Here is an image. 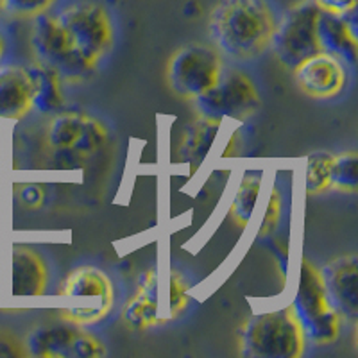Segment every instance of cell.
Returning <instances> with one entry per match:
<instances>
[{
  "mask_svg": "<svg viewBox=\"0 0 358 358\" xmlns=\"http://www.w3.org/2000/svg\"><path fill=\"white\" fill-rule=\"evenodd\" d=\"M278 20L268 0H220L210 13L208 33L222 57L249 63L271 47Z\"/></svg>",
  "mask_w": 358,
  "mask_h": 358,
  "instance_id": "obj_1",
  "label": "cell"
},
{
  "mask_svg": "<svg viewBox=\"0 0 358 358\" xmlns=\"http://www.w3.org/2000/svg\"><path fill=\"white\" fill-rule=\"evenodd\" d=\"M190 283L172 267H151L140 274L136 290L122 308V321L136 331L178 321L190 306Z\"/></svg>",
  "mask_w": 358,
  "mask_h": 358,
  "instance_id": "obj_2",
  "label": "cell"
},
{
  "mask_svg": "<svg viewBox=\"0 0 358 358\" xmlns=\"http://www.w3.org/2000/svg\"><path fill=\"white\" fill-rule=\"evenodd\" d=\"M110 131L97 117L83 111H57L45 129V151L59 169L78 167L108 143Z\"/></svg>",
  "mask_w": 358,
  "mask_h": 358,
  "instance_id": "obj_3",
  "label": "cell"
},
{
  "mask_svg": "<svg viewBox=\"0 0 358 358\" xmlns=\"http://www.w3.org/2000/svg\"><path fill=\"white\" fill-rule=\"evenodd\" d=\"M306 344L292 305L252 315L238 334V353L245 358H299Z\"/></svg>",
  "mask_w": 358,
  "mask_h": 358,
  "instance_id": "obj_4",
  "label": "cell"
},
{
  "mask_svg": "<svg viewBox=\"0 0 358 358\" xmlns=\"http://www.w3.org/2000/svg\"><path fill=\"white\" fill-rule=\"evenodd\" d=\"M70 45L92 73L99 70L115 45V24L110 11L99 2L83 0L56 13Z\"/></svg>",
  "mask_w": 358,
  "mask_h": 358,
  "instance_id": "obj_5",
  "label": "cell"
},
{
  "mask_svg": "<svg viewBox=\"0 0 358 358\" xmlns=\"http://www.w3.org/2000/svg\"><path fill=\"white\" fill-rule=\"evenodd\" d=\"M292 306L306 342L315 346H330L337 341L342 330V315L331 303L322 271L308 258L301 264L296 303Z\"/></svg>",
  "mask_w": 358,
  "mask_h": 358,
  "instance_id": "obj_6",
  "label": "cell"
},
{
  "mask_svg": "<svg viewBox=\"0 0 358 358\" xmlns=\"http://www.w3.org/2000/svg\"><path fill=\"white\" fill-rule=\"evenodd\" d=\"M224 70L222 54L212 43H187L167 63V85L176 97L196 101L208 92Z\"/></svg>",
  "mask_w": 358,
  "mask_h": 358,
  "instance_id": "obj_7",
  "label": "cell"
},
{
  "mask_svg": "<svg viewBox=\"0 0 358 358\" xmlns=\"http://www.w3.org/2000/svg\"><path fill=\"white\" fill-rule=\"evenodd\" d=\"M319 13L321 9L313 0H303L278 20L268 49H273L276 62L283 69L294 70L315 54L324 52L317 34Z\"/></svg>",
  "mask_w": 358,
  "mask_h": 358,
  "instance_id": "obj_8",
  "label": "cell"
},
{
  "mask_svg": "<svg viewBox=\"0 0 358 358\" xmlns=\"http://www.w3.org/2000/svg\"><path fill=\"white\" fill-rule=\"evenodd\" d=\"M194 102L201 117L248 120L260 110L262 97L257 83L244 70L224 66L219 81Z\"/></svg>",
  "mask_w": 358,
  "mask_h": 358,
  "instance_id": "obj_9",
  "label": "cell"
},
{
  "mask_svg": "<svg viewBox=\"0 0 358 358\" xmlns=\"http://www.w3.org/2000/svg\"><path fill=\"white\" fill-rule=\"evenodd\" d=\"M31 47L36 62L52 69L65 85H79L94 76L70 45L66 31L57 20L56 13H41L34 18Z\"/></svg>",
  "mask_w": 358,
  "mask_h": 358,
  "instance_id": "obj_10",
  "label": "cell"
},
{
  "mask_svg": "<svg viewBox=\"0 0 358 358\" xmlns=\"http://www.w3.org/2000/svg\"><path fill=\"white\" fill-rule=\"evenodd\" d=\"M24 344L29 357L36 358H99L108 353L99 335L73 322L38 328Z\"/></svg>",
  "mask_w": 358,
  "mask_h": 358,
  "instance_id": "obj_11",
  "label": "cell"
},
{
  "mask_svg": "<svg viewBox=\"0 0 358 358\" xmlns=\"http://www.w3.org/2000/svg\"><path fill=\"white\" fill-rule=\"evenodd\" d=\"M49 289V267L36 249L15 244L0 249V294L41 296Z\"/></svg>",
  "mask_w": 358,
  "mask_h": 358,
  "instance_id": "obj_12",
  "label": "cell"
},
{
  "mask_svg": "<svg viewBox=\"0 0 358 358\" xmlns=\"http://www.w3.org/2000/svg\"><path fill=\"white\" fill-rule=\"evenodd\" d=\"M292 72L297 88L315 101L338 97L348 85L346 65L328 52L315 54L297 65Z\"/></svg>",
  "mask_w": 358,
  "mask_h": 358,
  "instance_id": "obj_13",
  "label": "cell"
},
{
  "mask_svg": "<svg viewBox=\"0 0 358 358\" xmlns=\"http://www.w3.org/2000/svg\"><path fill=\"white\" fill-rule=\"evenodd\" d=\"M326 289L342 319L355 322L358 317V260L344 255L322 268Z\"/></svg>",
  "mask_w": 358,
  "mask_h": 358,
  "instance_id": "obj_14",
  "label": "cell"
},
{
  "mask_svg": "<svg viewBox=\"0 0 358 358\" xmlns=\"http://www.w3.org/2000/svg\"><path fill=\"white\" fill-rule=\"evenodd\" d=\"M57 294L63 297L90 299V303L110 315L115 303V285L104 271L94 265H81L66 274Z\"/></svg>",
  "mask_w": 358,
  "mask_h": 358,
  "instance_id": "obj_15",
  "label": "cell"
},
{
  "mask_svg": "<svg viewBox=\"0 0 358 358\" xmlns=\"http://www.w3.org/2000/svg\"><path fill=\"white\" fill-rule=\"evenodd\" d=\"M317 34L324 52L338 57L344 65H355L358 56V34L355 11L348 15L319 13Z\"/></svg>",
  "mask_w": 358,
  "mask_h": 358,
  "instance_id": "obj_16",
  "label": "cell"
},
{
  "mask_svg": "<svg viewBox=\"0 0 358 358\" xmlns=\"http://www.w3.org/2000/svg\"><path fill=\"white\" fill-rule=\"evenodd\" d=\"M33 111V83L27 66H0V120H20Z\"/></svg>",
  "mask_w": 358,
  "mask_h": 358,
  "instance_id": "obj_17",
  "label": "cell"
},
{
  "mask_svg": "<svg viewBox=\"0 0 358 358\" xmlns=\"http://www.w3.org/2000/svg\"><path fill=\"white\" fill-rule=\"evenodd\" d=\"M31 83H33V110L45 115H56L65 106V94H63V79L49 66L34 63L27 66Z\"/></svg>",
  "mask_w": 358,
  "mask_h": 358,
  "instance_id": "obj_18",
  "label": "cell"
},
{
  "mask_svg": "<svg viewBox=\"0 0 358 358\" xmlns=\"http://www.w3.org/2000/svg\"><path fill=\"white\" fill-rule=\"evenodd\" d=\"M220 120L201 117L199 120L192 122L190 126L185 127V133L179 142L178 156L183 162L199 163L203 162L206 152L210 151L212 142L215 140L217 131H219Z\"/></svg>",
  "mask_w": 358,
  "mask_h": 358,
  "instance_id": "obj_19",
  "label": "cell"
},
{
  "mask_svg": "<svg viewBox=\"0 0 358 358\" xmlns=\"http://www.w3.org/2000/svg\"><path fill=\"white\" fill-rule=\"evenodd\" d=\"M262 190V174L260 172H248L242 178L241 187L236 190L235 199H233L231 208H229V219L233 220L235 226L241 229L248 228L251 220L252 210L257 206L258 196Z\"/></svg>",
  "mask_w": 358,
  "mask_h": 358,
  "instance_id": "obj_20",
  "label": "cell"
},
{
  "mask_svg": "<svg viewBox=\"0 0 358 358\" xmlns=\"http://www.w3.org/2000/svg\"><path fill=\"white\" fill-rule=\"evenodd\" d=\"M331 188L344 194H355L358 190V155L355 151L334 156L330 174Z\"/></svg>",
  "mask_w": 358,
  "mask_h": 358,
  "instance_id": "obj_21",
  "label": "cell"
},
{
  "mask_svg": "<svg viewBox=\"0 0 358 358\" xmlns=\"http://www.w3.org/2000/svg\"><path fill=\"white\" fill-rule=\"evenodd\" d=\"M334 155L326 151L312 152L306 163V194L308 196H317L322 192L330 190V174Z\"/></svg>",
  "mask_w": 358,
  "mask_h": 358,
  "instance_id": "obj_22",
  "label": "cell"
},
{
  "mask_svg": "<svg viewBox=\"0 0 358 358\" xmlns=\"http://www.w3.org/2000/svg\"><path fill=\"white\" fill-rule=\"evenodd\" d=\"M57 0H4V11L17 18H36L47 13Z\"/></svg>",
  "mask_w": 358,
  "mask_h": 358,
  "instance_id": "obj_23",
  "label": "cell"
},
{
  "mask_svg": "<svg viewBox=\"0 0 358 358\" xmlns=\"http://www.w3.org/2000/svg\"><path fill=\"white\" fill-rule=\"evenodd\" d=\"M281 208H283V197H281L280 188H274L271 192V197H268L267 210H265V217L262 220L260 231H258V236L260 238H265V236L273 235L276 231L278 224H280L281 219Z\"/></svg>",
  "mask_w": 358,
  "mask_h": 358,
  "instance_id": "obj_24",
  "label": "cell"
},
{
  "mask_svg": "<svg viewBox=\"0 0 358 358\" xmlns=\"http://www.w3.org/2000/svg\"><path fill=\"white\" fill-rule=\"evenodd\" d=\"M20 203L27 208H38L43 204L45 190L40 185H20L17 190Z\"/></svg>",
  "mask_w": 358,
  "mask_h": 358,
  "instance_id": "obj_25",
  "label": "cell"
},
{
  "mask_svg": "<svg viewBox=\"0 0 358 358\" xmlns=\"http://www.w3.org/2000/svg\"><path fill=\"white\" fill-rule=\"evenodd\" d=\"M0 357H27V350L24 342L8 331L0 330Z\"/></svg>",
  "mask_w": 358,
  "mask_h": 358,
  "instance_id": "obj_26",
  "label": "cell"
},
{
  "mask_svg": "<svg viewBox=\"0 0 358 358\" xmlns=\"http://www.w3.org/2000/svg\"><path fill=\"white\" fill-rule=\"evenodd\" d=\"M321 11L334 15H348L357 9V0H313Z\"/></svg>",
  "mask_w": 358,
  "mask_h": 358,
  "instance_id": "obj_27",
  "label": "cell"
},
{
  "mask_svg": "<svg viewBox=\"0 0 358 358\" xmlns=\"http://www.w3.org/2000/svg\"><path fill=\"white\" fill-rule=\"evenodd\" d=\"M4 52H6V40L4 36L0 34V62H2V57H4Z\"/></svg>",
  "mask_w": 358,
  "mask_h": 358,
  "instance_id": "obj_28",
  "label": "cell"
},
{
  "mask_svg": "<svg viewBox=\"0 0 358 358\" xmlns=\"http://www.w3.org/2000/svg\"><path fill=\"white\" fill-rule=\"evenodd\" d=\"M0 11H4V0H0Z\"/></svg>",
  "mask_w": 358,
  "mask_h": 358,
  "instance_id": "obj_29",
  "label": "cell"
}]
</instances>
